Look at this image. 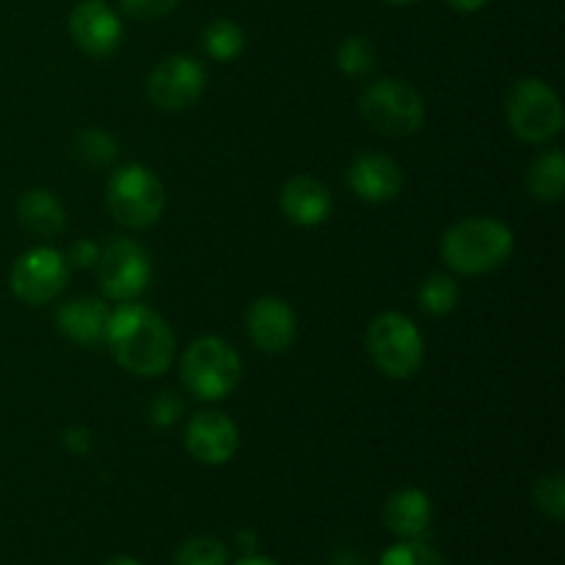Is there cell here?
<instances>
[{
    "instance_id": "obj_2",
    "label": "cell",
    "mask_w": 565,
    "mask_h": 565,
    "mask_svg": "<svg viewBox=\"0 0 565 565\" xmlns=\"http://www.w3.org/2000/svg\"><path fill=\"white\" fill-rule=\"evenodd\" d=\"M516 248L511 226L489 215H475L452 224L441 235L439 254L456 274L480 276L502 268Z\"/></svg>"
},
{
    "instance_id": "obj_23",
    "label": "cell",
    "mask_w": 565,
    "mask_h": 565,
    "mask_svg": "<svg viewBox=\"0 0 565 565\" xmlns=\"http://www.w3.org/2000/svg\"><path fill=\"white\" fill-rule=\"evenodd\" d=\"M375 44L367 36H348L337 47V66L348 77H364L375 70Z\"/></svg>"
},
{
    "instance_id": "obj_7",
    "label": "cell",
    "mask_w": 565,
    "mask_h": 565,
    "mask_svg": "<svg viewBox=\"0 0 565 565\" xmlns=\"http://www.w3.org/2000/svg\"><path fill=\"white\" fill-rule=\"evenodd\" d=\"M367 353L390 379H412L425 362L423 331L401 312H384L370 323Z\"/></svg>"
},
{
    "instance_id": "obj_18",
    "label": "cell",
    "mask_w": 565,
    "mask_h": 565,
    "mask_svg": "<svg viewBox=\"0 0 565 565\" xmlns=\"http://www.w3.org/2000/svg\"><path fill=\"white\" fill-rule=\"evenodd\" d=\"M17 218L33 235L53 241L66 230L64 204L47 188H31L17 199Z\"/></svg>"
},
{
    "instance_id": "obj_8",
    "label": "cell",
    "mask_w": 565,
    "mask_h": 565,
    "mask_svg": "<svg viewBox=\"0 0 565 565\" xmlns=\"http://www.w3.org/2000/svg\"><path fill=\"white\" fill-rule=\"evenodd\" d=\"M97 281L99 290L110 301H132L141 296L152 279V263L149 254L130 237H116L99 252L97 259Z\"/></svg>"
},
{
    "instance_id": "obj_25",
    "label": "cell",
    "mask_w": 565,
    "mask_h": 565,
    "mask_svg": "<svg viewBox=\"0 0 565 565\" xmlns=\"http://www.w3.org/2000/svg\"><path fill=\"white\" fill-rule=\"evenodd\" d=\"M533 500L541 513L552 519V522H563L565 516V480L561 472H552L539 478L533 489Z\"/></svg>"
},
{
    "instance_id": "obj_31",
    "label": "cell",
    "mask_w": 565,
    "mask_h": 565,
    "mask_svg": "<svg viewBox=\"0 0 565 565\" xmlns=\"http://www.w3.org/2000/svg\"><path fill=\"white\" fill-rule=\"evenodd\" d=\"M235 565H279V563L270 561V557H263V555H248V557H243V561H237Z\"/></svg>"
},
{
    "instance_id": "obj_32",
    "label": "cell",
    "mask_w": 565,
    "mask_h": 565,
    "mask_svg": "<svg viewBox=\"0 0 565 565\" xmlns=\"http://www.w3.org/2000/svg\"><path fill=\"white\" fill-rule=\"evenodd\" d=\"M105 565H141L136 561V557H114V561H108Z\"/></svg>"
},
{
    "instance_id": "obj_11",
    "label": "cell",
    "mask_w": 565,
    "mask_h": 565,
    "mask_svg": "<svg viewBox=\"0 0 565 565\" xmlns=\"http://www.w3.org/2000/svg\"><path fill=\"white\" fill-rule=\"evenodd\" d=\"M72 42L94 58H108L125 39L119 14L105 0H81L70 14Z\"/></svg>"
},
{
    "instance_id": "obj_17",
    "label": "cell",
    "mask_w": 565,
    "mask_h": 565,
    "mask_svg": "<svg viewBox=\"0 0 565 565\" xmlns=\"http://www.w3.org/2000/svg\"><path fill=\"white\" fill-rule=\"evenodd\" d=\"M434 505L423 489H401L386 500L384 524L397 539L414 541L430 527Z\"/></svg>"
},
{
    "instance_id": "obj_30",
    "label": "cell",
    "mask_w": 565,
    "mask_h": 565,
    "mask_svg": "<svg viewBox=\"0 0 565 565\" xmlns=\"http://www.w3.org/2000/svg\"><path fill=\"white\" fill-rule=\"evenodd\" d=\"M447 3H450V9L461 11V14H475V11L483 9L489 0H447Z\"/></svg>"
},
{
    "instance_id": "obj_26",
    "label": "cell",
    "mask_w": 565,
    "mask_h": 565,
    "mask_svg": "<svg viewBox=\"0 0 565 565\" xmlns=\"http://www.w3.org/2000/svg\"><path fill=\"white\" fill-rule=\"evenodd\" d=\"M381 565H447L441 552L423 541H401L381 555Z\"/></svg>"
},
{
    "instance_id": "obj_15",
    "label": "cell",
    "mask_w": 565,
    "mask_h": 565,
    "mask_svg": "<svg viewBox=\"0 0 565 565\" xmlns=\"http://www.w3.org/2000/svg\"><path fill=\"white\" fill-rule=\"evenodd\" d=\"M279 204L290 224L307 226V230L329 221L331 210H334L329 188L318 177L309 174H296L292 180H287V185L281 188Z\"/></svg>"
},
{
    "instance_id": "obj_6",
    "label": "cell",
    "mask_w": 565,
    "mask_h": 565,
    "mask_svg": "<svg viewBox=\"0 0 565 565\" xmlns=\"http://www.w3.org/2000/svg\"><path fill=\"white\" fill-rule=\"evenodd\" d=\"M359 110L373 130L384 136H412L425 125V99L401 77H381L359 97Z\"/></svg>"
},
{
    "instance_id": "obj_33",
    "label": "cell",
    "mask_w": 565,
    "mask_h": 565,
    "mask_svg": "<svg viewBox=\"0 0 565 565\" xmlns=\"http://www.w3.org/2000/svg\"><path fill=\"white\" fill-rule=\"evenodd\" d=\"M386 3H392V6H406V3H414V0H386Z\"/></svg>"
},
{
    "instance_id": "obj_12",
    "label": "cell",
    "mask_w": 565,
    "mask_h": 565,
    "mask_svg": "<svg viewBox=\"0 0 565 565\" xmlns=\"http://www.w3.org/2000/svg\"><path fill=\"white\" fill-rule=\"evenodd\" d=\"M246 331L263 353H285L298 334L296 312L285 298L263 296L246 309Z\"/></svg>"
},
{
    "instance_id": "obj_29",
    "label": "cell",
    "mask_w": 565,
    "mask_h": 565,
    "mask_svg": "<svg viewBox=\"0 0 565 565\" xmlns=\"http://www.w3.org/2000/svg\"><path fill=\"white\" fill-rule=\"evenodd\" d=\"M99 252H103V248H99L94 241H77L72 243L66 263L75 265V268H94L99 259Z\"/></svg>"
},
{
    "instance_id": "obj_28",
    "label": "cell",
    "mask_w": 565,
    "mask_h": 565,
    "mask_svg": "<svg viewBox=\"0 0 565 565\" xmlns=\"http://www.w3.org/2000/svg\"><path fill=\"white\" fill-rule=\"evenodd\" d=\"M182 414V397L174 395V392H160L152 401V408H149V419H152L158 428H166V425H174Z\"/></svg>"
},
{
    "instance_id": "obj_9",
    "label": "cell",
    "mask_w": 565,
    "mask_h": 565,
    "mask_svg": "<svg viewBox=\"0 0 565 565\" xmlns=\"http://www.w3.org/2000/svg\"><path fill=\"white\" fill-rule=\"evenodd\" d=\"M66 281H70V263H66L58 248L50 246H36L22 254L11 265L9 276L11 292L22 303H31V307H42V303L58 298L64 292Z\"/></svg>"
},
{
    "instance_id": "obj_4",
    "label": "cell",
    "mask_w": 565,
    "mask_h": 565,
    "mask_svg": "<svg viewBox=\"0 0 565 565\" xmlns=\"http://www.w3.org/2000/svg\"><path fill=\"white\" fill-rule=\"evenodd\" d=\"M505 116L513 136L527 143L552 141L565 125L561 97L539 77H522L513 83L505 97Z\"/></svg>"
},
{
    "instance_id": "obj_3",
    "label": "cell",
    "mask_w": 565,
    "mask_h": 565,
    "mask_svg": "<svg viewBox=\"0 0 565 565\" xmlns=\"http://www.w3.org/2000/svg\"><path fill=\"white\" fill-rule=\"evenodd\" d=\"M241 353L221 337H199L180 362L185 390L199 401H224L241 384Z\"/></svg>"
},
{
    "instance_id": "obj_20",
    "label": "cell",
    "mask_w": 565,
    "mask_h": 565,
    "mask_svg": "<svg viewBox=\"0 0 565 565\" xmlns=\"http://www.w3.org/2000/svg\"><path fill=\"white\" fill-rule=\"evenodd\" d=\"M202 47L210 58L226 64V61H235L243 53V47H246V33H243V28L237 22L221 17V20H213L204 28Z\"/></svg>"
},
{
    "instance_id": "obj_14",
    "label": "cell",
    "mask_w": 565,
    "mask_h": 565,
    "mask_svg": "<svg viewBox=\"0 0 565 565\" xmlns=\"http://www.w3.org/2000/svg\"><path fill=\"white\" fill-rule=\"evenodd\" d=\"M348 185L362 202L384 204L401 196L403 171L390 154L362 152L348 166Z\"/></svg>"
},
{
    "instance_id": "obj_1",
    "label": "cell",
    "mask_w": 565,
    "mask_h": 565,
    "mask_svg": "<svg viewBox=\"0 0 565 565\" xmlns=\"http://www.w3.org/2000/svg\"><path fill=\"white\" fill-rule=\"evenodd\" d=\"M116 364L138 379H158L174 359V331L154 309L125 301L110 312L105 331Z\"/></svg>"
},
{
    "instance_id": "obj_19",
    "label": "cell",
    "mask_w": 565,
    "mask_h": 565,
    "mask_svg": "<svg viewBox=\"0 0 565 565\" xmlns=\"http://www.w3.org/2000/svg\"><path fill=\"white\" fill-rule=\"evenodd\" d=\"M527 191L535 202L555 204L565 191V154L561 149L541 152L527 169Z\"/></svg>"
},
{
    "instance_id": "obj_5",
    "label": "cell",
    "mask_w": 565,
    "mask_h": 565,
    "mask_svg": "<svg viewBox=\"0 0 565 565\" xmlns=\"http://www.w3.org/2000/svg\"><path fill=\"white\" fill-rule=\"evenodd\" d=\"M108 210L116 224L127 230H147L158 224L166 210V188L141 163H127L108 180Z\"/></svg>"
},
{
    "instance_id": "obj_27",
    "label": "cell",
    "mask_w": 565,
    "mask_h": 565,
    "mask_svg": "<svg viewBox=\"0 0 565 565\" xmlns=\"http://www.w3.org/2000/svg\"><path fill=\"white\" fill-rule=\"evenodd\" d=\"M121 9L132 20H160L180 6V0H119Z\"/></svg>"
},
{
    "instance_id": "obj_21",
    "label": "cell",
    "mask_w": 565,
    "mask_h": 565,
    "mask_svg": "<svg viewBox=\"0 0 565 565\" xmlns=\"http://www.w3.org/2000/svg\"><path fill=\"white\" fill-rule=\"evenodd\" d=\"M75 154L88 169H108L119 158V143L103 127H86L75 138Z\"/></svg>"
},
{
    "instance_id": "obj_16",
    "label": "cell",
    "mask_w": 565,
    "mask_h": 565,
    "mask_svg": "<svg viewBox=\"0 0 565 565\" xmlns=\"http://www.w3.org/2000/svg\"><path fill=\"white\" fill-rule=\"evenodd\" d=\"M110 309L105 307L103 298L83 296L72 298L55 315V326L66 340L77 342V345H99L105 342V331H108Z\"/></svg>"
},
{
    "instance_id": "obj_24",
    "label": "cell",
    "mask_w": 565,
    "mask_h": 565,
    "mask_svg": "<svg viewBox=\"0 0 565 565\" xmlns=\"http://www.w3.org/2000/svg\"><path fill=\"white\" fill-rule=\"evenodd\" d=\"M226 561H230V552H226L224 541L199 535L177 550L174 565H226Z\"/></svg>"
},
{
    "instance_id": "obj_22",
    "label": "cell",
    "mask_w": 565,
    "mask_h": 565,
    "mask_svg": "<svg viewBox=\"0 0 565 565\" xmlns=\"http://www.w3.org/2000/svg\"><path fill=\"white\" fill-rule=\"evenodd\" d=\"M458 296H461V290H458L452 276L430 274L423 281V287H419L417 301L428 318H445V315H450L458 307Z\"/></svg>"
},
{
    "instance_id": "obj_13",
    "label": "cell",
    "mask_w": 565,
    "mask_h": 565,
    "mask_svg": "<svg viewBox=\"0 0 565 565\" xmlns=\"http://www.w3.org/2000/svg\"><path fill=\"white\" fill-rule=\"evenodd\" d=\"M241 445L237 425L221 412H196L185 428V447L199 463L221 467L230 461Z\"/></svg>"
},
{
    "instance_id": "obj_10",
    "label": "cell",
    "mask_w": 565,
    "mask_h": 565,
    "mask_svg": "<svg viewBox=\"0 0 565 565\" xmlns=\"http://www.w3.org/2000/svg\"><path fill=\"white\" fill-rule=\"evenodd\" d=\"M204 66L191 55H169L147 77V97L158 110L180 114L193 108L204 92Z\"/></svg>"
}]
</instances>
